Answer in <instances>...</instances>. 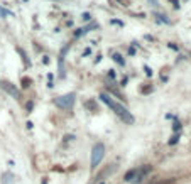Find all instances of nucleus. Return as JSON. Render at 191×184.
Returning <instances> with one entry per match:
<instances>
[{
    "label": "nucleus",
    "mask_w": 191,
    "mask_h": 184,
    "mask_svg": "<svg viewBox=\"0 0 191 184\" xmlns=\"http://www.w3.org/2000/svg\"><path fill=\"white\" fill-rule=\"evenodd\" d=\"M92 29H98V24H90V25H86V27H81V29H78L76 32H74V37H80V36H83V34H86V32H90Z\"/></svg>",
    "instance_id": "nucleus-5"
},
{
    "label": "nucleus",
    "mask_w": 191,
    "mask_h": 184,
    "mask_svg": "<svg viewBox=\"0 0 191 184\" xmlns=\"http://www.w3.org/2000/svg\"><path fill=\"white\" fill-rule=\"evenodd\" d=\"M173 128H174V130H179V128H181V123H179V122H174Z\"/></svg>",
    "instance_id": "nucleus-9"
},
{
    "label": "nucleus",
    "mask_w": 191,
    "mask_h": 184,
    "mask_svg": "<svg viewBox=\"0 0 191 184\" xmlns=\"http://www.w3.org/2000/svg\"><path fill=\"white\" fill-rule=\"evenodd\" d=\"M149 2H151V4L154 5V7H157V5H159V4H157V0H149Z\"/></svg>",
    "instance_id": "nucleus-10"
},
{
    "label": "nucleus",
    "mask_w": 191,
    "mask_h": 184,
    "mask_svg": "<svg viewBox=\"0 0 191 184\" xmlns=\"http://www.w3.org/2000/svg\"><path fill=\"white\" fill-rule=\"evenodd\" d=\"M0 88H2V90H5L9 95H10V96L17 98V100H19L20 96H22V95H20V91H19L12 83H9V81H2V80H0Z\"/></svg>",
    "instance_id": "nucleus-4"
},
{
    "label": "nucleus",
    "mask_w": 191,
    "mask_h": 184,
    "mask_svg": "<svg viewBox=\"0 0 191 184\" xmlns=\"http://www.w3.org/2000/svg\"><path fill=\"white\" fill-rule=\"evenodd\" d=\"M83 19L85 20H90V14H83Z\"/></svg>",
    "instance_id": "nucleus-11"
},
{
    "label": "nucleus",
    "mask_w": 191,
    "mask_h": 184,
    "mask_svg": "<svg viewBox=\"0 0 191 184\" xmlns=\"http://www.w3.org/2000/svg\"><path fill=\"white\" fill-rule=\"evenodd\" d=\"M100 100H102L103 103L107 105V106H110V108L114 110V112L117 113V115L120 117V118L124 120L125 123H129V125H132V123H134V117H132V113H130L129 110L125 108L124 105H120L118 101H115L114 98L110 96V95L102 93V95H100Z\"/></svg>",
    "instance_id": "nucleus-1"
},
{
    "label": "nucleus",
    "mask_w": 191,
    "mask_h": 184,
    "mask_svg": "<svg viewBox=\"0 0 191 184\" xmlns=\"http://www.w3.org/2000/svg\"><path fill=\"white\" fill-rule=\"evenodd\" d=\"M114 59L118 63V64H124V63H125V61H124V58H122L120 54H114Z\"/></svg>",
    "instance_id": "nucleus-7"
},
{
    "label": "nucleus",
    "mask_w": 191,
    "mask_h": 184,
    "mask_svg": "<svg viewBox=\"0 0 191 184\" xmlns=\"http://www.w3.org/2000/svg\"><path fill=\"white\" fill-rule=\"evenodd\" d=\"M178 140H179V135H173V137H171V140H169V145H174Z\"/></svg>",
    "instance_id": "nucleus-8"
},
{
    "label": "nucleus",
    "mask_w": 191,
    "mask_h": 184,
    "mask_svg": "<svg viewBox=\"0 0 191 184\" xmlns=\"http://www.w3.org/2000/svg\"><path fill=\"white\" fill-rule=\"evenodd\" d=\"M103 155H105V145L103 144H95L92 149V169H95L100 162H102Z\"/></svg>",
    "instance_id": "nucleus-3"
},
{
    "label": "nucleus",
    "mask_w": 191,
    "mask_h": 184,
    "mask_svg": "<svg viewBox=\"0 0 191 184\" xmlns=\"http://www.w3.org/2000/svg\"><path fill=\"white\" fill-rule=\"evenodd\" d=\"M0 15H2V17H4V15H5V17H12V15H14V14H12L10 10H7V9L0 7Z\"/></svg>",
    "instance_id": "nucleus-6"
},
{
    "label": "nucleus",
    "mask_w": 191,
    "mask_h": 184,
    "mask_svg": "<svg viewBox=\"0 0 191 184\" xmlns=\"http://www.w3.org/2000/svg\"><path fill=\"white\" fill-rule=\"evenodd\" d=\"M74 98H76L74 93H68V95H63V96L56 98L54 103H56V106H59L63 110H71L74 105Z\"/></svg>",
    "instance_id": "nucleus-2"
}]
</instances>
